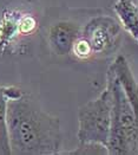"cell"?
Listing matches in <instances>:
<instances>
[{"instance_id": "5", "label": "cell", "mask_w": 138, "mask_h": 155, "mask_svg": "<svg viewBox=\"0 0 138 155\" xmlns=\"http://www.w3.org/2000/svg\"><path fill=\"white\" fill-rule=\"evenodd\" d=\"M80 27L71 21H58L51 26L49 43L52 51L58 56H64L72 51L75 40L80 37Z\"/></svg>"}, {"instance_id": "8", "label": "cell", "mask_w": 138, "mask_h": 155, "mask_svg": "<svg viewBox=\"0 0 138 155\" xmlns=\"http://www.w3.org/2000/svg\"><path fill=\"white\" fill-rule=\"evenodd\" d=\"M7 97L4 91V85H0V154L11 155L8 146V136L6 128V109H7Z\"/></svg>"}, {"instance_id": "7", "label": "cell", "mask_w": 138, "mask_h": 155, "mask_svg": "<svg viewBox=\"0 0 138 155\" xmlns=\"http://www.w3.org/2000/svg\"><path fill=\"white\" fill-rule=\"evenodd\" d=\"M113 10L124 28L138 40V6L133 0H117Z\"/></svg>"}, {"instance_id": "2", "label": "cell", "mask_w": 138, "mask_h": 155, "mask_svg": "<svg viewBox=\"0 0 138 155\" xmlns=\"http://www.w3.org/2000/svg\"><path fill=\"white\" fill-rule=\"evenodd\" d=\"M112 90L111 127L108 152L112 155L138 154V118L127 96L112 72L108 71Z\"/></svg>"}, {"instance_id": "4", "label": "cell", "mask_w": 138, "mask_h": 155, "mask_svg": "<svg viewBox=\"0 0 138 155\" xmlns=\"http://www.w3.org/2000/svg\"><path fill=\"white\" fill-rule=\"evenodd\" d=\"M120 26L114 19L101 15L91 19L80 32V36L88 43L92 54H109L119 44Z\"/></svg>"}, {"instance_id": "9", "label": "cell", "mask_w": 138, "mask_h": 155, "mask_svg": "<svg viewBox=\"0 0 138 155\" xmlns=\"http://www.w3.org/2000/svg\"><path fill=\"white\" fill-rule=\"evenodd\" d=\"M67 154H109L108 148L99 143H80L79 147L69 152Z\"/></svg>"}, {"instance_id": "6", "label": "cell", "mask_w": 138, "mask_h": 155, "mask_svg": "<svg viewBox=\"0 0 138 155\" xmlns=\"http://www.w3.org/2000/svg\"><path fill=\"white\" fill-rule=\"evenodd\" d=\"M109 70L118 79L138 118V82L132 75V71L126 58L124 56H118L113 61Z\"/></svg>"}, {"instance_id": "10", "label": "cell", "mask_w": 138, "mask_h": 155, "mask_svg": "<svg viewBox=\"0 0 138 155\" xmlns=\"http://www.w3.org/2000/svg\"><path fill=\"white\" fill-rule=\"evenodd\" d=\"M72 52H75V54L78 56L79 58H86V57H90L92 54L91 48H90L88 43L82 36L75 40V45H73V49H72Z\"/></svg>"}, {"instance_id": "3", "label": "cell", "mask_w": 138, "mask_h": 155, "mask_svg": "<svg viewBox=\"0 0 138 155\" xmlns=\"http://www.w3.org/2000/svg\"><path fill=\"white\" fill-rule=\"evenodd\" d=\"M112 90L108 82L101 95L83 104L78 111V140L80 143H99L108 148L111 127Z\"/></svg>"}, {"instance_id": "1", "label": "cell", "mask_w": 138, "mask_h": 155, "mask_svg": "<svg viewBox=\"0 0 138 155\" xmlns=\"http://www.w3.org/2000/svg\"><path fill=\"white\" fill-rule=\"evenodd\" d=\"M6 128L11 154L60 153L63 135L59 118L46 113L26 94L7 101Z\"/></svg>"}]
</instances>
